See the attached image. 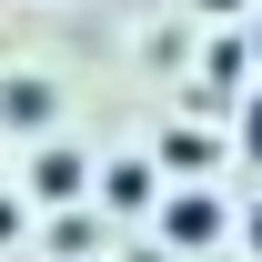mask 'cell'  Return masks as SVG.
<instances>
[{"label":"cell","mask_w":262,"mask_h":262,"mask_svg":"<svg viewBox=\"0 0 262 262\" xmlns=\"http://www.w3.org/2000/svg\"><path fill=\"white\" fill-rule=\"evenodd\" d=\"M162 162H171V171H202V162H212V141H202V131H171V141H162Z\"/></svg>","instance_id":"5"},{"label":"cell","mask_w":262,"mask_h":262,"mask_svg":"<svg viewBox=\"0 0 262 262\" xmlns=\"http://www.w3.org/2000/svg\"><path fill=\"white\" fill-rule=\"evenodd\" d=\"M10 242H20V202H0V252H10Z\"/></svg>","instance_id":"7"},{"label":"cell","mask_w":262,"mask_h":262,"mask_svg":"<svg viewBox=\"0 0 262 262\" xmlns=\"http://www.w3.org/2000/svg\"><path fill=\"white\" fill-rule=\"evenodd\" d=\"M252 61H262V20H252Z\"/></svg>","instance_id":"10"},{"label":"cell","mask_w":262,"mask_h":262,"mask_svg":"<svg viewBox=\"0 0 262 262\" xmlns=\"http://www.w3.org/2000/svg\"><path fill=\"white\" fill-rule=\"evenodd\" d=\"M51 111H61V91H51V81H10V91H0V121H10V131H40Z\"/></svg>","instance_id":"4"},{"label":"cell","mask_w":262,"mask_h":262,"mask_svg":"<svg viewBox=\"0 0 262 262\" xmlns=\"http://www.w3.org/2000/svg\"><path fill=\"white\" fill-rule=\"evenodd\" d=\"M162 232H171V252H212V242H222V192H171Z\"/></svg>","instance_id":"1"},{"label":"cell","mask_w":262,"mask_h":262,"mask_svg":"<svg viewBox=\"0 0 262 262\" xmlns=\"http://www.w3.org/2000/svg\"><path fill=\"white\" fill-rule=\"evenodd\" d=\"M242 242H252V252H262V202H252V222H242Z\"/></svg>","instance_id":"9"},{"label":"cell","mask_w":262,"mask_h":262,"mask_svg":"<svg viewBox=\"0 0 262 262\" xmlns=\"http://www.w3.org/2000/svg\"><path fill=\"white\" fill-rule=\"evenodd\" d=\"M101 212H162V171L151 162H111L101 171Z\"/></svg>","instance_id":"3"},{"label":"cell","mask_w":262,"mask_h":262,"mask_svg":"<svg viewBox=\"0 0 262 262\" xmlns=\"http://www.w3.org/2000/svg\"><path fill=\"white\" fill-rule=\"evenodd\" d=\"M31 192H40V202H81V192H101V171L81 162V151H61V141H51V151L31 162Z\"/></svg>","instance_id":"2"},{"label":"cell","mask_w":262,"mask_h":262,"mask_svg":"<svg viewBox=\"0 0 262 262\" xmlns=\"http://www.w3.org/2000/svg\"><path fill=\"white\" fill-rule=\"evenodd\" d=\"M192 10H212V20H232V10H242V0H192Z\"/></svg>","instance_id":"8"},{"label":"cell","mask_w":262,"mask_h":262,"mask_svg":"<svg viewBox=\"0 0 262 262\" xmlns=\"http://www.w3.org/2000/svg\"><path fill=\"white\" fill-rule=\"evenodd\" d=\"M242 151H252V162H262V91L242 101Z\"/></svg>","instance_id":"6"}]
</instances>
